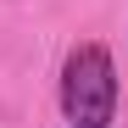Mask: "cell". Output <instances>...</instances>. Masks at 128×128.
I'll list each match as a JSON object with an SVG mask.
<instances>
[{
	"mask_svg": "<svg viewBox=\"0 0 128 128\" xmlns=\"http://www.w3.org/2000/svg\"><path fill=\"white\" fill-rule=\"evenodd\" d=\"M61 112L72 128H95L112 122L117 112V67L106 45H78L61 67Z\"/></svg>",
	"mask_w": 128,
	"mask_h": 128,
	"instance_id": "1",
	"label": "cell"
},
{
	"mask_svg": "<svg viewBox=\"0 0 128 128\" xmlns=\"http://www.w3.org/2000/svg\"><path fill=\"white\" fill-rule=\"evenodd\" d=\"M95 128H117V122H95Z\"/></svg>",
	"mask_w": 128,
	"mask_h": 128,
	"instance_id": "2",
	"label": "cell"
}]
</instances>
